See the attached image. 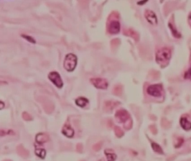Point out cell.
Segmentation results:
<instances>
[{"label": "cell", "mask_w": 191, "mask_h": 161, "mask_svg": "<svg viewBox=\"0 0 191 161\" xmlns=\"http://www.w3.org/2000/svg\"><path fill=\"white\" fill-rule=\"evenodd\" d=\"M172 57L171 50L168 48L164 47L157 50L156 53V61L160 66L167 65Z\"/></svg>", "instance_id": "6da1fadb"}, {"label": "cell", "mask_w": 191, "mask_h": 161, "mask_svg": "<svg viewBox=\"0 0 191 161\" xmlns=\"http://www.w3.org/2000/svg\"><path fill=\"white\" fill-rule=\"evenodd\" d=\"M77 65V57L75 54L69 53L66 56L63 66L69 72L73 71Z\"/></svg>", "instance_id": "7a4b0ae2"}, {"label": "cell", "mask_w": 191, "mask_h": 161, "mask_svg": "<svg viewBox=\"0 0 191 161\" xmlns=\"http://www.w3.org/2000/svg\"><path fill=\"white\" fill-rule=\"evenodd\" d=\"M163 86L160 84H152L147 89V92L155 97H160L163 94Z\"/></svg>", "instance_id": "3957f363"}, {"label": "cell", "mask_w": 191, "mask_h": 161, "mask_svg": "<svg viewBox=\"0 0 191 161\" xmlns=\"http://www.w3.org/2000/svg\"><path fill=\"white\" fill-rule=\"evenodd\" d=\"M48 78L57 87L61 88L63 86V83L62 82L61 76L56 71L51 72L48 75Z\"/></svg>", "instance_id": "277c9868"}, {"label": "cell", "mask_w": 191, "mask_h": 161, "mask_svg": "<svg viewBox=\"0 0 191 161\" xmlns=\"http://www.w3.org/2000/svg\"><path fill=\"white\" fill-rule=\"evenodd\" d=\"M91 83L98 89H106L108 86V83L104 78H93L90 79Z\"/></svg>", "instance_id": "5b68a950"}, {"label": "cell", "mask_w": 191, "mask_h": 161, "mask_svg": "<svg viewBox=\"0 0 191 161\" xmlns=\"http://www.w3.org/2000/svg\"><path fill=\"white\" fill-rule=\"evenodd\" d=\"M145 16L147 21L152 25H156L157 24V17L155 14L150 10H146L145 11Z\"/></svg>", "instance_id": "8992f818"}, {"label": "cell", "mask_w": 191, "mask_h": 161, "mask_svg": "<svg viewBox=\"0 0 191 161\" xmlns=\"http://www.w3.org/2000/svg\"><path fill=\"white\" fill-rule=\"evenodd\" d=\"M108 30L111 34H117L120 31V24L118 21L113 20L109 23Z\"/></svg>", "instance_id": "52a82bcc"}, {"label": "cell", "mask_w": 191, "mask_h": 161, "mask_svg": "<svg viewBox=\"0 0 191 161\" xmlns=\"http://www.w3.org/2000/svg\"><path fill=\"white\" fill-rule=\"evenodd\" d=\"M62 133L69 138L73 137V134H74V130H73V129L71 128L69 122H66L65 124V125L63 126V129H62Z\"/></svg>", "instance_id": "ba28073f"}, {"label": "cell", "mask_w": 191, "mask_h": 161, "mask_svg": "<svg viewBox=\"0 0 191 161\" xmlns=\"http://www.w3.org/2000/svg\"><path fill=\"white\" fill-rule=\"evenodd\" d=\"M180 124L181 127L185 130H190L191 129V122L185 117H182L180 119Z\"/></svg>", "instance_id": "9c48e42d"}, {"label": "cell", "mask_w": 191, "mask_h": 161, "mask_svg": "<svg viewBox=\"0 0 191 161\" xmlns=\"http://www.w3.org/2000/svg\"><path fill=\"white\" fill-rule=\"evenodd\" d=\"M116 117L120 122H124L128 118V114L124 110H119L117 112Z\"/></svg>", "instance_id": "30bf717a"}, {"label": "cell", "mask_w": 191, "mask_h": 161, "mask_svg": "<svg viewBox=\"0 0 191 161\" xmlns=\"http://www.w3.org/2000/svg\"><path fill=\"white\" fill-rule=\"evenodd\" d=\"M17 150L19 155L23 157L24 158L28 157L29 155L28 150H27L22 145H19V146H17Z\"/></svg>", "instance_id": "8fae6325"}, {"label": "cell", "mask_w": 191, "mask_h": 161, "mask_svg": "<svg viewBox=\"0 0 191 161\" xmlns=\"http://www.w3.org/2000/svg\"><path fill=\"white\" fill-rule=\"evenodd\" d=\"M49 140V137L47 134L45 133H40L36 136V141L38 143H43L47 142Z\"/></svg>", "instance_id": "7c38bea8"}, {"label": "cell", "mask_w": 191, "mask_h": 161, "mask_svg": "<svg viewBox=\"0 0 191 161\" xmlns=\"http://www.w3.org/2000/svg\"><path fill=\"white\" fill-rule=\"evenodd\" d=\"M105 153L107 156V159L108 161H114L116 159L117 156L113 153V151L111 150H105Z\"/></svg>", "instance_id": "4fadbf2b"}, {"label": "cell", "mask_w": 191, "mask_h": 161, "mask_svg": "<svg viewBox=\"0 0 191 161\" xmlns=\"http://www.w3.org/2000/svg\"><path fill=\"white\" fill-rule=\"evenodd\" d=\"M88 102V100L85 97H79L76 100V104L81 107H85Z\"/></svg>", "instance_id": "5bb4252c"}, {"label": "cell", "mask_w": 191, "mask_h": 161, "mask_svg": "<svg viewBox=\"0 0 191 161\" xmlns=\"http://www.w3.org/2000/svg\"><path fill=\"white\" fill-rule=\"evenodd\" d=\"M152 145L153 150H154L155 152H156L157 153L163 154V150H162V148L159 145L155 143H152Z\"/></svg>", "instance_id": "9a60e30c"}, {"label": "cell", "mask_w": 191, "mask_h": 161, "mask_svg": "<svg viewBox=\"0 0 191 161\" xmlns=\"http://www.w3.org/2000/svg\"><path fill=\"white\" fill-rule=\"evenodd\" d=\"M114 102L112 101H107L105 102L104 103V109L105 110H110L113 107V105H114Z\"/></svg>", "instance_id": "2e32d148"}, {"label": "cell", "mask_w": 191, "mask_h": 161, "mask_svg": "<svg viewBox=\"0 0 191 161\" xmlns=\"http://www.w3.org/2000/svg\"><path fill=\"white\" fill-rule=\"evenodd\" d=\"M35 154L41 158H44L45 156V150H35Z\"/></svg>", "instance_id": "e0dca14e"}, {"label": "cell", "mask_w": 191, "mask_h": 161, "mask_svg": "<svg viewBox=\"0 0 191 161\" xmlns=\"http://www.w3.org/2000/svg\"><path fill=\"white\" fill-rule=\"evenodd\" d=\"M102 145H103V142H99L97 143L96 144L93 145V150H95L96 152L99 151L101 149Z\"/></svg>", "instance_id": "ac0fdd59"}, {"label": "cell", "mask_w": 191, "mask_h": 161, "mask_svg": "<svg viewBox=\"0 0 191 161\" xmlns=\"http://www.w3.org/2000/svg\"><path fill=\"white\" fill-rule=\"evenodd\" d=\"M23 117L24 118V120H27V121L31 120L32 119V117H31V115L29 114H28V112H23Z\"/></svg>", "instance_id": "d6986e66"}, {"label": "cell", "mask_w": 191, "mask_h": 161, "mask_svg": "<svg viewBox=\"0 0 191 161\" xmlns=\"http://www.w3.org/2000/svg\"><path fill=\"white\" fill-rule=\"evenodd\" d=\"M185 78L187 79H190L191 81V66L189 69L185 72Z\"/></svg>", "instance_id": "ffe728a7"}, {"label": "cell", "mask_w": 191, "mask_h": 161, "mask_svg": "<svg viewBox=\"0 0 191 161\" xmlns=\"http://www.w3.org/2000/svg\"><path fill=\"white\" fill-rule=\"evenodd\" d=\"M22 36H23L24 38H25L26 39H27L28 41H29L30 42H32V43H35V40H34V39L33 38H32L31 36H28V35H22Z\"/></svg>", "instance_id": "44dd1931"}, {"label": "cell", "mask_w": 191, "mask_h": 161, "mask_svg": "<svg viewBox=\"0 0 191 161\" xmlns=\"http://www.w3.org/2000/svg\"><path fill=\"white\" fill-rule=\"evenodd\" d=\"M83 145L80 143H79L77 145H76V150L78 152H82L83 151Z\"/></svg>", "instance_id": "7402d4cb"}, {"label": "cell", "mask_w": 191, "mask_h": 161, "mask_svg": "<svg viewBox=\"0 0 191 161\" xmlns=\"http://www.w3.org/2000/svg\"><path fill=\"white\" fill-rule=\"evenodd\" d=\"M115 132H116V135L118 137H120L122 134L121 130L118 127H116V128H115Z\"/></svg>", "instance_id": "603a6c76"}, {"label": "cell", "mask_w": 191, "mask_h": 161, "mask_svg": "<svg viewBox=\"0 0 191 161\" xmlns=\"http://www.w3.org/2000/svg\"><path fill=\"white\" fill-rule=\"evenodd\" d=\"M99 161H105V160H104V159H103V158H102V159H101V160H99Z\"/></svg>", "instance_id": "cb8c5ba5"}, {"label": "cell", "mask_w": 191, "mask_h": 161, "mask_svg": "<svg viewBox=\"0 0 191 161\" xmlns=\"http://www.w3.org/2000/svg\"><path fill=\"white\" fill-rule=\"evenodd\" d=\"M4 161H11V160H4Z\"/></svg>", "instance_id": "d4e9b609"}, {"label": "cell", "mask_w": 191, "mask_h": 161, "mask_svg": "<svg viewBox=\"0 0 191 161\" xmlns=\"http://www.w3.org/2000/svg\"></svg>", "instance_id": "484cf974"}, {"label": "cell", "mask_w": 191, "mask_h": 161, "mask_svg": "<svg viewBox=\"0 0 191 161\" xmlns=\"http://www.w3.org/2000/svg\"></svg>", "instance_id": "4316f807"}]
</instances>
